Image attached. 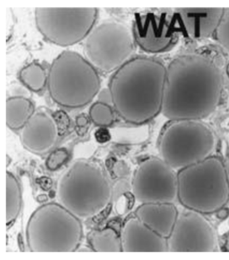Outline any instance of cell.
<instances>
[{
	"label": "cell",
	"instance_id": "27",
	"mask_svg": "<svg viewBox=\"0 0 229 260\" xmlns=\"http://www.w3.org/2000/svg\"><path fill=\"white\" fill-rule=\"evenodd\" d=\"M224 164H225L226 174H227L229 181V152L228 153L227 157H226V161L224 162Z\"/></svg>",
	"mask_w": 229,
	"mask_h": 260
},
{
	"label": "cell",
	"instance_id": "28",
	"mask_svg": "<svg viewBox=\"0 0 229 260\" xmlns=\"http://www.w3.org/2000/svg\"><path fill=\"white\" fill-rule=\"evenodd\" d=\"M224 249L229 252V233L226 237L225 243H224Z\"/></svg>",
	"mask_w": 229,
	"mask_h": 260
},
{
	"label": "cell",
	"instance_id": "18",
	"mask_svg": "<svg viewBox=\"0 0 229 260\" xmlns=\"http://www.w3.org/2000/svg\"><path fill=\"white\" fill-rule=\"evenodd\" d=\"M87 239L93 252H122L121 237L115 229L91 231Z\"/></svg>",
	"mask_w": 229,
	"mask_h": 260
},
{
	"label": "cell",
	"instance_id": "4",
	"mask_svg": "<svg viewBox=\"0 0 229 260\" xmlns=\"http://www.w3.org/2000/svg\"><path fill=\"white\" fill-rule=\"evenodd\" d=\"M101 88L99 71L78 52L62 51L52 61L47 89L51 99L60 107H84L93 101Z\"/></svg>",
	"mask_w": 229,
	"mask_h": 260
},
{
	"label": "cell",
	"instance_id": "21",
	"mask_svg": "<svg viewBox=\"0 0 229 260\" xmlns=\"http://www.w3.org/2000/svg\"><path fill=\"white\" fill-rule=\"evenodd\" d=\"M20 82L34 92H40L47 86L48 73L41 64L33 62L20 71Z\"/></svg>",
	"mask_w": 229,
	"mask_h": 260
},
{
	"label": "cell",
	"instance_id": "1",
	"mask_svg": "<svg viewBox=\"0 0 229 260\" xmlns=\"http://www.w3.org/2000/svg\"><path fill=\"white\" fill-rule=\"evenodd\" d=\"M223 76L219 67L199 53L179 56L167 67L161 113L170 121L203 120L221 101Z\"/></svg>",
	"mask_w": 229,
	"mask_h": 260
},
{
	"label": "cell",
	"instance_id": "19",
	"mask_svg": "<svg viewBox=\"0 0 229 260\" xmlns=\"http://www.w3.org/2000/svg\"><path fill=\"white\" fill-rule=\"evenodd\" d=\"M22 207V190L21 184L12 172H6V224L15 221Z\"/></svg>",
	"mask_w": 229,
	"mask_h": 260
},
{
	"label": "cell",
	"instance_id": "10",
	"mask_svg": "<svg viewBox=\"0 0 229 260\" xmlns=\"http://www.w3.org/2000/svg\"><path fill=\"white\" fill-rule=\"evenodd\" d=\"M132 192L141 204L174 203L178 200V172L161 157L146 158L133 174Z\"/></svg>",
	"mask_w": 229,
	"mask_h": 260
},
{
	"label": "cell",
	"instance_id": "6",
	"mask_svg": "<svg viewBox=\"0 0 229 260\" xmlns=\"http://www.w3.org/2000/svg\"><path fill=\"white\" fill-rule=\"evenodd\" d=\"M83 237L80 218L59 203L40 206L26 224V243L32 252H75L80 248Z\"/></svg>",
	"mask_w": 229,
	"mask_h": 260
},
{
	"label": "cell",
	"instance_id": "3",
	"mask_svg": "<svg viewBox=\"0 0 229 260\" xmlns=\"http://www.w3.org/2000/svg\"><path fill=\"white\" fill-rule=\"evenodd\" d=\"M111 184L99 164L74 161L58 181L59 203L80 219L94 217L111 202Z\"/></svg>",
	"mask_w": 229,
	"mask_h": 260
},
{
	"label": "cell",
	"instance_id": "15",
	"mask_svg": "<svg viewBox=\"0 0 229 260\" xmlns=\"http://www.w3.org/2000/svg\"><path fill=\"white\" fill-rule=\"evenodd\" d=\"M122 252H168V240L153 232L135 216L122 226Z\"/></svg>",
	"mask_w": 229,
	"mask_h": 260
},
{
	"label": "cell",
	"instance_id": "11",
	"mask_svg": "<svg viewBox=\"0 0 229 260\" xmlns=\"http://www.w3.org/2000/svg\"><path fill=\"white\" fill-rule=\"evenodd\" d=\"M179 215L168 240V252H217L216 230L203 214L190 211Z\"/></svg>",
	"mask_w": 229,
	"mask_h": 260
},
{
	"label": "cell",
	"instance_id": "25",
	"mask_svg": "<svg viewBox=\"0 0 229 260\" xmlns=\"http://www.w3.org/2000/svg\"><path fill=\"white\" fill-rule=\"evenodd\" d=\"M95 141L101 144H104L112 141V135L110 130L107 127H99L94 133Z\"/></svg>",
	"mask_w": 229,
	"mask_h": 260
},
{
	"label": "cell",
	"instance_id": "7",
	"mask_svg": "<svg viewBox=\"0 0 229 260\" xmlns=\"http://www.w3.org/2000/svg\"><path fill=\"white\" fill-rule=\"evenodd\" d=\"M216 138L203 120L170 121L159 141L160 157L176 172L213 155Z\"/></svg>",
	"mask_w": 229,
	"mask_h": 260
},
{
	"label": "cell",
	"instance_id": "17",
	"mask_svg": "<svg viewBox=\"0 0 229 260\" xmlns=\"http://www.w3.org/2000/svg\"><path fill=\"white\" fill-rule=\"evenodd\" d=\"M35 112L34 104L28 98H8L6 101V124L10 129L20 131Z\"/></svg>",
	"mask_w": 229,
	"mask_h": 260
},
{
	"label": "cell",
	"instance_id": "24",
	"mask_svg": "<svg viewBox=\"0 0 229 260\" xmlns=\"http://www.w3.org/2000/svg\"><path fill=\"white\" fill-rule=\"evenodd\" d=\"M70 153L66 148L55 149L49 154L46 159L45 165L47 169L51 171H55L61 168L68 161Z\"/></svg>",
	"mask_w": 229,
	"mask_h": 260
},
{
	"label": "cell",
	"instance_id": "12",
	"mask_svg": "<svg viewBox=\"0 0 229 260\" xmlns=\"http://www.w3.org/2000/svg\"><path fill=\"white\" fill-rule=\"evenodd\" d=\"M132 32L136 45L143 51L151 54L170 51L179 39L176 26L164 14H137Z\"/></svg>",
	"mask_w": 229,
	"mask_h": 260
},
{
	"label": "cell",
	"instance_id": "22",
	"mask_svg": "<svg viewBox=\"0 0 229 260\" xmlns=\"http://www.w3.org/2000/svg\"><path fill=\"white\" fill-rule=\"evenodd\" d=\"M89 116L91 122L99 127H110L115 120V114L111 106L100 101L93 103L89 108Z\"/></svg>",
	"mask_w": 229,
	"mask_h": 260
},
{
	"label": "cell",
	"instance_id": "5",
	"mask_svg": "<svg viewBox=\"0 0 229 260\" xmlns=\"http://www.w3.org/2000/svg\"><path fill=\"white\" fill-rule=\"evenodd\" d=\"M178 200L187 210L216 213L229 202L225 164L212 155L178 172Z\"/></svg>",
	"mask_w": 229,
	"mask_h": 260
},
{
	"label": "cell",
	"instance_id": "2",
	"mask_svg": "<svg viewBox=\"0 0 229 260\" xmlns=\"http://www.w3.org/2000/svg\"><path fill=\"white\" fill-rule=\"evenodd\" d=\"M166 73L159 59L143 56L114 72L108 91L116 114L127 123L142 125L161 113Z\"/></svg>",
	"mask_w": 229,
	"mask_h": 260
},
{
	"label": "cell",
	"instance_id": "8",
	"mask_svg": "<svg viewBox=\"0 0 229 260\" xmlns=\"http://www.w3.org/2000/svg\"><path fill=\"white\" fill-rule=\"evenodd\" d=\"M132 30L123 23L108 20L93 28L85 39L84 57L99 72H115L135 51Z\"/></svg>",
	"mask_w": 229,
	"mask_h": 260
},
{
	"label": "cell",
	"instance_id": "20",
	"mask_svg": "<svg viewBox=\"0 0 229 260\" xmlns=\"http://www.w3.org/2000/svg\"><path fill=\"white\" fill-rule=\"evenodd\" d=\"M112 141L120 145H138L149 137L147 124L133 126H116L111 128Z\"/></svg>",
	"mask_w": 229,
	"mask_h": 260
},
{
	"label": "cell",
	"instance_id": "13",
	"mask_svg": "<svg viewBox=\"0 0 229 260\" xmlns=\"http://www.w3.org/2000/svg\"><path fill=\"white\" fill-rule=\"evenodd\" d=\"M20 132L22 146L37 155L49 153L57 144L59 128L57 120L44 110L35 112Z\"/></svg>",
	"mask_w": 229,
	"mask_h": 260
},
{
	"label": "cell",
	"instance_id": "23",
	"mask_svg": "<svg viewBox=\"0 0 229 260\" xmlns=\"http://www.w3.org/2000/svg\"><path fill=\"white\" fill-rule=\"evenodd\" d=\"M214 36L220 45L229 52V8H224V13Z\"/></svg>",
	"mask_w": 229,
	"mask_h": 260
},
{
	"label": "cell",
	"instance_id": "26",
	"mask_svg": "<svg viewBox=\"0 0 229 260\" xmlns=\"http://www.w3.org/2000/svg\"><path fill=\"white\" fill-rule=\"evenodd\" d=\"M216 215L218 218L220 219H225L229 217V209L228 208L223 207L220 209L219 211L216 212Z\"/></svg>",
	"mask_w": 229,
	"mask_h": 260
},
{
	"label": "cell",
	"instance_id": "16",
	"mask_svg": "<svg viewBox=\"0 0 229 260\" xmlns=\"http://www.w3.org/2000/svg\"><path fill=\"white\" fill-rule=\"evenodd\" d=\"M179 215L174 203L141 204L135 211V216L139 219L166 239L172 234Z\"/></svg>",
	"mask_w": 229,
	"mask_h": 260
},
{
	"label": "cell",
	"instance_id": "14",
	"mask_svg": "<svg viewBox=\"0 0 229 260\" xmlns=\"http://www.w3.org/2000/svg\"><path fill=\"white\" fill-rule=\"evenodd\" d=\"M224 11L223 8H176V18L189 38L202 41L215 34Z\"/></svg>",
	"mask_w": 229,
	"mask_h": 260
},
{
	"label": "cell",
	"instance_id": "9",
	"mask_svg": "<svg viewBox=\"0 0 229 260\" xmlns=\"http://www.w3.org/2000/svg\"><path fill=\"white\" fill-rule=\"evenodd\" d=\"M97 16L96 8H37L35 11V23L42 36L62 47L86 39Z\"/></svg>",
	"mask_w": 229,
	"mask_h": 260
}]
</instances>
